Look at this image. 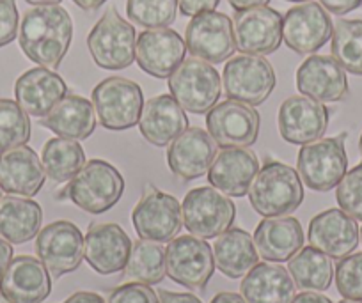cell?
<instances>
[{
	"instance_id": "cell-35",
	"label": "cell",
	"mask_w": 362,
	"mask_h": 303,
	"mask_svg": "<svg viewBox=\"0 0 362 303\" xmlns=\"http://www.w3.org/2000/svg\"><path fill=\"white\" fill-rule=\"evenodd\" d=\"M127 277L141 284H160L165 277V250L160 243L141 239L132 245L127 263Z\"/></svg>"
},
{
	"instance_id": "cell-39",
	"label": "cell",
	"mask_w": 362,
	"mask_h": 303,
	"mask_svg": "<svg viewBox=\"0 0 362 303\" xmlns=\"http://www.w3.org/2000/svg\"><path fill=\"white\" fill-rule=\"evenodd\" d=\"M336 201L344 213L362 222V163L344 174L337 183Z\"/></svg>"
},
{
	"instance_id": "cell-14",
	"label": "cell",
	"mask_w": 362,
	"mask_h": 303,
	"mask_svg": "<svg viewBox=\"0 0 362 303\" xmlns=\"http://www.w3.org/2000/svg\"><path fill=\"white\" fill-rule=\"evenodd\" d=\"M36 254L54 278L71 273L83 259L82 232L73 222H52L37 232Z\"/></svg>"
},
{
	"instance_id": "cell-38",
	"label": "cell",
	"mask_w": 362,
	"mask_h": 303,
	"mask_svg": "<svg viewBox=\"0 0 362 303\" xmlns=\"http://www.w3.org/2000/svg\"><path fill=\"white\" fill-rule=\"evenodd\" d=\"M177 0H127V15L146 29H162L174 23Z\"/></svg>"
},
{
	"instance_id": "cell-57",
	"label": "cell",
	"mask_w": 362,
	"mask_h": 303,
	"mask_svg": "<svg viewBox=\"0 0 362 303\" xmlns=\"http://www.w3.org/2000/svg\"><path fill=\"white\" fill-rule=\"evenodd\" d=\"M0 198H2V186H0Z\"/></svg>"
},
{
	"instance_id": "cell-50",
	"label": "cell",
	"mask_w": 362,
	"mask_h": 303,
	"mask_svg": "<svg viewBox=\"0 0 362 303\" xmlns=\"http://www.w3.org/2000/svg\"><path fill=\"white\" fill-rule=\"evenodd\" d=\"M210 303H247L243 296L236 295V292H218Z\"/></svg>"
},
{
	"instance_id": "cell-52",
	"label": "cell",
	"mask_w": 362,
	"mask_h": 303,
	"mask_svg": "<svg viewBox=\"0 0 362 303\" xmlns=\"http://www.w3.org/2000/svg\"><path fill=\"white\" fill-rule=\"evenodd\" d=\"M25 2L30 6H52V4H61L62 0H25Z\"/></svg>"
},
{
	"instance_id": "cell-6",
	"label": "cell",
	"mask_w": 362,
	"mask_h": 303,
	"mask_svg": "<svg viewBox=\"0 0 362 303\" xmlns=\"http://www.w3.org/2000/svg\"><path fill=\"white\" fill-rule=\"evenodd\" d=\"M93 107L103 128L124 131L139 124L144 96L141 85L134 80L110 76L93 89Z\"/></svg>"
},
{
	"instance_id": "cell-17",
	"label": "cell",
	"mask_w": 362,
	"mask_h": 303,
	"mask_svg": "<svg viewBox=\"0 0 362 303\" xmlns=\"http://www.w3.org/2000/svg\"><path fill=\"white\" fill-rule=\"evenodd\" d=\"M185 40L169 27L144 30L135 43V62L155 78H169L170 73L185 61Z\"/></svg>"
},
{
	"instance_id": "cell-18",
	"label": "cell",
	"mask_w": 362,
	"mask_h": 303,
	"mask_svg": "<svg viewBox=\"0 0 362 303\" xmlns=\"http://www.w3.org/2000/svg\"><path fill=\"white\" fill-rule=\"evenodd\" d=\"M329 109L313 97L304 94L288 97L277 114L281 137L297 145L318 141L329 126Z\"/></svg>"
},
{
	"instance_id": "cell-30",
	"label": "cell",
	"mask_w": 362,
	"mask_h": 303,
	"mask_svg": "<svg viewBox=\"0 0 362 303\" xmlns=\"http://www.w3.org/2000/svg\"><path fill=\"white\" fill-rule=\"evenodd\" d=\"M240 292L247 303H291L295 282L290 271L281 264L257 263L240 284Z\"/></svg>"
},
{
	"instance_id": "cell-36",
	"label": "cell",
	"mask_w": 362,
	"mask_h": 303,
	"mask_svg": "<svg viewBox=\"0 0 362 303\" xmlns=\"http://www.w3.org/2000/svg\"><path fill=\"white\" fill-rule=\"evenodd\" d=\"M332 57L344 71L362 76V20H337L332 27Z\"/></svg>"
},
{
	"instance_id": "cell-49",
	"label": "cell",
	"mask_w": 362,
	"mask_h": 303,
	"mask_svg": "<svg viewBox=\"0 0 362 303\" xmlns=\"http://www.w3.org/2000/svg\"><path fill=\"white\" fill-rule=\"evenodd\" d=\"M235 11H245V9L257 8V6H267L270 4V0H228Z\"/></svg>"
},
{
	"instance_id": "cell-16",
	"label": "cell",
	"mask_w": 362,
	"mask_h": 303,
	"mask_svg": "<svg viewBox=\"0 0 362 303\" xmlns=\"http://www.w3.org/2000/svg\"><path fill=\"white\" fill-rule=\"evenodd\" d=\"M206 126L221 148H249L259 135V114L254 107L228 97L208 112Z\"/></svg>"
},
{
	"instance_id": "cell-22",
	"label": "cell",
	"mask_w": 362,
	"mask_h": 303,
	"mask_svg": "<svg viewBox=\"0 0 362 303\" xmlns=\"http://www.w3.org/2000/svg\"><path fill=\"white\" fill-rule=\"evenodd\" d=\"M297 89L320 103H337L348 96L346 71L330 55H309L297 69Z\"/></svg>"
},
{
	"instance_id": "cell-41",
	"label": "cell",
	"mask_w": 362,
	"mask_h": 303,
	"mask_svg": "<svg viewBox=\"0 0 362 303\" xmlns=\"http://www.w3.org/2000/svg\"><path fill=\"white\" fill-rule=\"evenodd\" d=\"M107 303H158V295L148 284L132 282L114 289Z\"/></svg>"
},
{
	"instance_id": "cell-53",
	"label": "cell",
	"mask_w": 362,
	"mask_h": 303,
	"mask_svg": "<svg viewBox=\"0 0 362 303\" xmlns=\"http://www.w3.org/2000/svg\"><path fill=\"white\" fill-rule=\"evenodd\" d=\"M339 303H362V299H346L344 298L343 302H339Z\"/></svg>"
},
{
	"instance_id": "cell-23",
	"label": "cell",
	"mask_w": 362,
	"mask_h": 303,
	"mask_svg": "<svg viewBox=\"0 0 362 303\" xmlns=\"http://www.w3.org/2000/svg\"><path fill=\"white\" fill-rule=\"evenodd\" d=\"M0 292L9 303H41L52 292L50 273L36 257L18 256L0 277Z\"/></svg>"
},
{
	"instance_id": "cell-28",
	"label": "cell",
	"mask_w": 362,
	"mask_h": 303,
	"mask_svg": "<svg viewBox=\"0 0 362 303\" xmlns=\"http://www.w3.org/2000/svg\"><path fill=\"white\" fill-rule=\"evenodd\" d=\"M257 256L268 263H286L304 246V231L295 217H270L254 232Z\"/></svg>"
},
{
	"instance_id": "cell-33",
	"label": "cell",
	"mask_w": 362,
	"mask_h": 303,
	"mask_svg": "<svg viewBox=\"0 0 362 303\" xmlns=\"http://www.w3.org/2000/svg\"><path fill=\"white\" fill-rule=\"evenodd\" d=\"M288 271L295 285L304 291H327L334 278V266L330 257L313 246H302L288 261Z\"/></svg>"
},
{
	"instance_id": "cell-46",
	"label": "cell",
	"mask_w": 362,
	"mask_h": 303,
	"mask_svg": "<svg viewBox=\"0 0 362 303\" xmlns=\"http://www.w3.org/2000/svg\"><path fill=\"white\" fill-rule=\"evenodd\" d=\"M62 303H107L103 299V296L96 295V292H90V291H78L75 295L69 296L68 299H64Z\"/></svg>"
},
{
	"instance_id": "cell-10",
	"label": "cell",
	"mask_w": 362,
	"mask_h": 303,
	"mask_svg": "<svg viewBox=\"0 0 362 303\" xmlns=\"http://www.w3.org/2000/svg\"><path fill=\"white\" fill-rule=\"evenodd\" d=\"M214 250L203 238L185 234L170 239L165 250V273L189 289H204L214 277Z\"/></svg>"
},
{
	"instance_id": "cell-12",
	"label": "cell",
	"mask_w": 362,
	"mask_h": 303,
	"mask_svg": "<svg viewBox=\"0 0 362 303\" xmlns=\"http://www.w3.org/2000/svg\"><path fill=\"white\" fill-rule=\"evenodd\" d=\"M187 52L210 64H221L236 50L233 20L218 11L192 16L185 30Z\"/></svg>"
},
{
	"instance_id": "cell-13",
	"label": "cell",
	"mask_w": 362,
	"mask_h": 303,
	"mask_svg": "<svg viewBox=\"0 0 362 303\" xmlns=\"http://www.w3.org/2000/svg\"><path fill=\"white\" fill-rule=\"evenodd\" d=\"M235 44L247 55H270L283 41V16L268 6L235 11L233 18Z\"/></svg>"
},
{
	"instance_id": "cell-11",
	"label": "cell",
	"mask_w": 362,
	"mask_h": 303,
	"mask_svg": "<svg viewBox=\"0 0 362 303\" xmlns=\"http://www.w3.org/2000/svg\"><path fill=\"white\" fill-rule=\"evenodd\" d=\"M132 222L142 239L165 243L181 231L183 217L176 197L160 191L155 184H146L141 201L132 211Z\"/></svg>"
},
{
	"instance_id": "cell-32",
	"label": "cell",
	"mask_w": 362,
	"mask_h": 303,
	"mask_svg": "<svg viewBox=\"0 0 362 303\" xmlns=\"http://www.w3.org/2000/svg\"><path fill=\"white\" fill-rule=\"evenodd\" d=\"M214 259L215 266L229 278L245 277L259 263L252 236L238 227L228 229L217 236L214 243Z\"/></svg>"
},
{
	"instance_id": "cell-37",
	"label": "cell",
	"mask_w": 362,
	"mask_h": 303,
	"mask_svg": "<svg viewBox=\"0 0 362 303\" xmlns=\"http://www.w3.org/2000/svg\"><path fill=\"white\" fill-rule=\"evenodd\" d=\"M30 141L29 114L13 100L0 97V155Z\"/></svg>"
},
{
	"instance_id": "cell-5",
	"label": "cell",
	"mask_w": 362,
	"mask_h": 303,
	"mask_svg": "<svg viewBox=\"0 0 362 303\" xmlns=\"http://www.w3.org/2000/svg\"><path fill=\"white\" fill-rule=\"evenodd\" d=\"M170 96L187 112L206 114L217 105L222 80L217 69L197 57L185 59L167 78Z\"/></svg>"
},
{
	"instance_id": "cell-34",
	"label": "cell",
	"mask_w": 362,
	"mask_h": 303,
	"mask_svg": "<svg viewBox=\"0 0 362 303\" xmlns=\"http://www.w3.org/2000/svg\"><path fill=\"white\" fill-rule=\"evenodd\" d=\"M41 163L45 174L54 183H66L78 174L86 165V153L76 141L64 137H55L47 141L41 151Z\"/></svg>"
},
{
	"instance_id": "cell-4",
	"label": "cell",
	"mask_w": 362,
	"mask_h": 303,
	"mask_svg": "<svg viewBox=\"0 0 362 303\" xmlns=\"http://www.w3.org/2000/svg\"><path fill=\"white\" fill-rule=\"evenodd\" d=\"M135 27L109 8L87 36V48L96 66L109 71H119L135 61Z\"/></svg>"
},
{
	"instance_id": "cell-19",
	"label": "cell",
	"mask_w": 362,
	"mask_h": 303,
	"mask_svg": "<svg viewBox=\"0 0 362 303\" xmlns=\"http://www.w3.org/2000/svg\"><path fill=\"white\" fill-rule=\"evenodd\" d=\"M132 239L117 224H93L83 238V257L100 275L119 273L127 268Z\"/></svg>"
},
{
	"instance_id": "cell-20",
	"label": "cell",
	"mask_w": 362,
	"mask_h": 303,
	"mask_svg": "<svg viewBox=\"0 0 362 303\" xmlns=\"http://www.w3.org/2000/svg\"><path fill=\"white\" fill-rule=\"evenodd\" d=\"M217 142L203 128H187L169 144L167 165L180 179H199L208 174V169L217 155Z\"/></svg>"
},
{
	"instance_id": "cell-7",
	"label": "cell",
	"mask_w": 362,
	"mask_h": 303,
	"mask_svg": "<svg viewBox=\"0 0 362 303\" xmlns=\"http://www.w3.org/2000/svg\"><path fill=\"white\" fill-rule=\"evenodd\" d=\"M348 133L339 137L318 138L304 144L298 151L297 172L302 183L315 191H329L337 186L348 169L344 141Z\"/></svg>"
},
{
	"instance_id": "cell-56",
	"label": "cell",
	"mask_w": 362,
	"mask_h": 303,
	"mask_svg": "<svg viewBox=\"0 0 362 303\" xmlns=\"http://www.w3.org/2000/svg\"><path fill=\"white\" fill-rule=\"evenodd\" d=\"M288 2H308V0H288Z\"/></svg>"
},
{
	"instance_id": "cell-8",
	"label": "cell",
	"mask_w": 362,
	"mask_h": 303,
	"mask_svg": "<svg viewBox=\"0 0 362 303\" xmlns=\"http://www.w3.org/2000/svg\"><path fill=\"white\" fill-rule=\"evenodd\" d=\"M181 217L187 231L197 238H217L231 229L236 217L235 202L214 186L190 190L181 204Z\"/></svg>"
},
{
	"instance_id": "cell-21",
	"label": "cell",
	"mask_w": 362,
	"mask_h": 303,
	"mask_svg": "<svg viewBox=\"0 0 362 303\" xmlns=\"http://www.w3.org/2000/svg\"><path fill=\"white\" fill-rule=\"evenodd\" d=\"M309 246L320 250L330 259L350 256L358 245V225L343 210H325L313 217L308 231Z\"/></svg>"
},
{
	"instance_id": "cell-31",
	"label": "cell",
	"mask_w": 362,
	"mask_h": 303,
	"mask_svg": "<svg viewBox=\"0 0 362 303\" xmlns=\"http://www.w3.org/2000/svg\"><path fill=\"white\" fill-rule=\"evenodd\" d=\"M43 224V210L36 201L20 195L0 198V236L9 243L30 242Z\"/></svg>"
},
{
	"instance_id": "cell-40",
	"label": "cell",
	"mask_w": 362,
	"mask_h": 303,
	"mask_svg": "<svg viewBox=\"0 0 362 303\" xmlns=\"http://www.w3.org/2000/svg\"><path fill=\"white\" fill-rule=\"evenodd\" d=\"M334 275L337 292L343 298L362 299V252L343 257Z\"/></svg>"
},
{
	"instance_id": "cell-29",
	"label": "cell",
	"mask_w": 362,
	"mask_h": 303,
	"mask_svg": "<svg viewBox=\"0 0 362 303\" xmlns=\"http://www.w3.org/2000/svg\"><path fill=\"white\" fill-rule=\"evenodd\" d=\"M40 126L71 141H86L96 128V112L93 101L75 94H66L57 105L40 117Z\"/></svg>"
},
{
	"instance_id": "cell-45",
	"label": "cell",
	"mask_w": 362,
	"mask_h": 303,
	"mask_svg": "<svg viewBox=\"0 0 362 303\" xmlns=\"http://www.w3.org/2000/svg\"><path fill=\"white\" fill-rule=\"evenodd\" d=\"M158 303H203L197 296L190 295V292H173V291H162L158 292Z\"/></svg>"
},
{
	"instance_id": "cell-15",
	"label": "cell",
	"mask_w": 362,
	"mask_h": 303,
	"mask_svg": "<svg viewBox=\"0 0 362 303\" xmlns=\"http://www.w3.org/2000/svg\"><path fill=\"white\" fill-rule=\"evenodd\" d=\"M332 20L318 2H302L283 16V41L300 55L318 52L332 37Z\"/></svg>"
},
{
	"instance_id": "cell-51",
	"label": "cell",
	"mask_w": 362,
	"mask_h": 303,
	"mask_svg": "<svg viewBox=\"0 0 362 303\" xmlns=\"http://www.w3.org/2000/svg\"><path fill=\"white\" fill-rule=\"evenodd\" d=\"M80 9L83 11H95V9H100L107 0H73Z\"/></svg>"
},
{
	"instance_id": "cell-44",
	"label": "cell",
	"mask_w": 362,
	"mask_h": 303,
	"mask_svg": "<svg viewBox=\"0 0 362 303\" xmlns=\"http://www.w3.org/2000/svg\"><path fill=\"white\" fill-rule=\"evenodd\" d=\"M320 4L327 9L329 13L337 16H343L346 13L355 11L357 8H361L362 0H320Z\"/></svg>"
},
{
	"instance_id": "cell-43",
	"label": "cell",
	"mask_w": 362,
	"mask_h": 303,
	"mask_svg": "<svg viewBox=\"0 0 362 303\" xmlns=\"http://www.w3.org/2000/svg\"><path fill=\"white\" fill-rule=\"evenodd\" d=\"M221 0H177V8L181 9V15L197 16L201 13L215 11Z\"/></svg>"
},
{
	"instance_id": "cell-42",
	"label": "cell",
	"mask_w": 362,
	"mask_h": 303,
	"mask_svg": "<svg viewBox=\"0 0 362 303\" xmlns=\"http://www.w3.org/2000/svg\"><path fill=\"white\" fill-rule=\"evenodd\" d=\"M18 23L20 16L16 0H0V48L16 40Z\"/></svg>"
},
{
	"instance_id": "cell-1",
	"label": "cell",
	"mask_w": 362,
	"mask_h": 303,
	"mask_svg": "<svg viewBox=\"0 0 362 303\" xmlns=\"http://www.w3.org/2000/svg\"><path fill=\"white\" fill-rule=\"evenodd\" d=\"M73 40V20L59 4L34 6L20 23V48L27 59L48 69H57Z\"/></svg>"
},
{
	"instance_id": "cell-58",
	"label": "cell",
	"mask_w": 362,
	"mask_h": 303,
	"mask_svg": "<svg viewBox=\"0 0 362 303\" xmlns=\"http://www.w3.org/2000/svg\"><path fill=\"white\" fill-rule=\"evenodd\" d=\"M361 243H362V229H361Z\"/></svg>"
},
{
	"instance_id": "cell-27",
	"label": "cell",
	"mask_w": 362,
	"mask_h": 303,
	"mask_svg": "<svg viewBox=\"0 0 362 303\" xmlns=\"http://www.w3.org/2000/svg\"><path fill=\"white\" fill-rule=\"evenodd\" d=\"M43 163L29 145H18L0 155V186L9 195L34 197L43 188Z\"/></svg>"
},
{
	"instance_id": "cell-9",
	"label": "cell",
	"mask_w": 362,
	"mask_h": 303,
	"mask_svg": "<svg viewBox=\"0 0 362 303\" xmlns=\"http://www.w3.org/2000/svg\"><path fill=\"white\" fill-rule=\"evenodd\" d=\"M221 80L229 100L257 107L270 97L276 87V71L264 57L243 54L226 62Z\"/></svg>"
},
{
	"instance_id": "cell-54",
	"label": "cell",
	"mask_w": 362,
	"mask_h": 303,
	"mask_svg": "<svg viewBox=\"0 0 362 303\" xmlns=\"http://www.w3.org/2000/svg\"><path fill=\"white\" fill-rule=\"evenodd\" d=\"M0 303H9V299L6 298V296L2 295V292H0Z\"/></svg>"
},
{
	"instance_id": "cell-26",
	"label": "cell",
	"mask_w": 362,
	"mask_h": 303,
	"mask_svg": "<svg viewBox=\"0 0 362 303\" xmlns=\"http://www.w3.org/2000/svg\"><path fill=\"white\" fill-rule=\"evenodd\" d=\"M189 128V117L169 94L146 101L139 117L141 135L156 148H165Z\"/></svg>"
},
{
	"instance_id": "cell-48",
	"label": "cell",
	"mask_w": 362,
	"mask_h": 303,
	"mask_svg": "<svg viewBox=\"0 0 362 303\" xmlns=\"http://www.w3.org/2000/svg\"><path fill=\"white\" fill-rule=\"evenodd\" d=\"M291 303H332V299L327 298V296L320 295L315 291H304L300 295H295L293 302Z\"/></svg>"
},
{
	"instance_id": "cell-2",
	"label": "cell",
	"mask_w": 362,
	"mask_h": 303,
	"mask_svg": "<svg viewBox=\"0 0 362 303\" xmlns=\"http://www.w3.org/2000/svg\"><path fill=\"white\" fill-rule=\"evenodd\" d=\"M250 206L264 218L293 213L304 201L302 179L293 167L268 160L249 188Z\"/></svg>"
},
{
	"instance_id": "cell-47",
	"label": "cell",
	"mask_w": 362,
	"mask_h": 303,
	"mask_svg": "<svg viewBox=\"0 0 362 303\" xmlns=\"http://www.w3.org/2000/svg\"><path fill=\"white\" fill-rule=\"evenodd\" d=\"M13 261V246L8 239H4L0 236V277L4 275V271L8 270L9 263Z\"/></svg>"
},
{
	"instance_id": "cell-55",
	"label": "cell",
	"mask_w": 362,
	"mask_h": 303,
	"mask_svg": "<svg viewBox=\"0 0 362 303\" xmlns=\"http://www.w3.org/2000/svg\"><path fill=\"white\" fill-rule=\"evenodd\" d=\"M358 148H361V155H362V135H361V141H358Z\"/></svg>"
},
{
	"instance_id": "cell-25",
	"label": "cell",
	"mask_w": 362,
	"mask_h": 303,
	"mask_svg": "<svg viewBox=\"0 0 362 303\" xmlns=\"http://www.w3.org/2000/svg\"><path fill=\"white\" fill-rule=\"evenodd\" d=\"M68 94L61 75L40 66L20 75L15 83L16 103L33 117H43Z\"/></svg>"
},
{
	"instance_id": "cell-24",
	"label": "cell",
	"mask_w": 362,
	"mask_h": 303,
	"mask_svg": "<svg viewBox=\"0 0 362 303\" xmlns=\"http://www.w3.org/2000/svg\"><path fill=\"white\" fill-rule=\"evenodd\" d=\"M257 170L259 160L249 148H222L208 169V181L229 197H243Z\"/></svg>"
},
{
	"instance_id": "cell-3",
	"label": "cell",
	"mask_w": 362,
	"mask_h": 303,
	"mask_svg": "<svg viewBox=\"0 0 362 303\" xmlns=\"http://www.w3.org/2000/svg\"><path fill=\"white\" fill-rule=\"evenodd\" d=\"M124 179L105 160H89L68 183L64 194L82 211L102 215L112 210L123 197Z\"/></svg>"
}]
</instances>
